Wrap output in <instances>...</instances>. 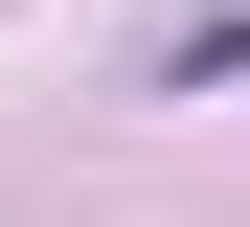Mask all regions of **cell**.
<instances>
[{
    "label": "cell",
    "mask_w": 250,
    "mask_h": 227,
    "mask_svg": "<svg viewBox=\"0 0 250 227\" xmlns=\"http://www.w3.org/2000/svg\"><path fill=\"white\" fill-rule=\"evenodd\" d=\"M205 68H250V0H182L159 23V91H205Z\"/></svg>",
    "instance_id": "obj_1"
}]
</instances>
